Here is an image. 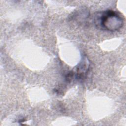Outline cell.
Segmentation results:
<instances>
[{
	"label": "cell",
	"instance_id": "obj_1",
	"mask_svg": "<svg viewBox=\"0 0 126 126\" xmlns=\"http://www.w3.org/2000/svg\"><path fill=\"white\" fill-rule=\"evenodd\" d=\"M94 23L100 29L115 31L122 27L124 21L122 17L115 11L108 10L99 12L95 16Z\"/></svg>",
	"mask_w": 126,
	"mask_h": 126
},
{
	"label": "cell",
	"instance_id": "obj_2",
	"mask_svg": "<svg viewBox=\"0 0 126 126\" xmlns=\"http://www.w3.org/2000/svg\"><path fill=\"white\" fill-rule=\"evenodd\" d=\"M89 63L86 57L83 58L76 68V77L78 79L84 78L89 69Z\"/></svg>",
	"mask_w": 126,
	"mask_h": 126
}]
</instances>
